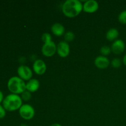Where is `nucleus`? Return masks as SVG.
Masks as SVG:
<instances>
[{
    "mask_svg": "<svg viewBox=\"0 0 126 126\" xmlns=\"http://www.w3.org/2000/svg\"><path fill=\"white\" fill-rule=\"evenodd\" d=\"M62 12L66 17H77L83 11V4L79 0H67L62 5Z\"/></svg>",
    "mask_w": 126,
    "mask_h": 126,
    "instance_id": "1",
    "label": "nucleus"
},
{
    "mask_svg": "<svg viewBox=\"0 0 126 126\" xmlns=\"http://www.w3.org/2000/svg\"><path fill=\"white\" fill-rule=\"evenodd\" d=\"M23 100L19 95L11 94L4 98L2 106L6 111H14L20 108L23 105Z\"/></svg>",
    "mask_w": 126,
    "mask_h": 126,
    "instance_id": "2",
    "label": "nucleus"
},
{
    "mask_svg": "<svg viewBox=\"0 0 126 126\" xmlns=\"http://www.w3.org/2000/svg\"><path fill=\"white\" fill-rule=\"evenodd\" d=\"M7 88L14 94H22L26 91V83L25 81L18 76H12L7 81Z\"/></svg>",
    "mask_w": 126,
    "mask_h": 126,
    "instance_id": "3",
    "label": "nucleus"
},
{
    "mask_svg": "<svg viewBox=\"0 0 126 126\" xmlns=\"http://www.w3.org/2000/svg\"><path fill=\"white\" fill-rule=\"evenodd\" d=\"M21 118L25 120H31L35 115V110L32 105L29 104H23L18 110Z\"/></svg>",
    "mask_w": 126,
    "mask_h": 126,
    "instance_id": "4",
    "label": "nucleus"
},
{
    "mask_svg": "<svg viewBox=\"0 0 126 126\" xmlns=\"http://www.w3.org/2000/svg\"><path fill=\"white\" fill-rule=\"evenodd\" d=\"M17 74L18 77L23 81H29L33 77V71L28 66L22 65L17 68Z\"/></svg>",
    "mask_w": 126,
    "mask_h": 126,
    "instance_id": "5",
    "label": "nucleus"
},
{
    "mask_svg": "<svg viewBox=\"0 0 126 126\" xmlns=\"http://www.w3.org/2000/svg\"><path fill=\"white\" fill-rule=\"evenodd\" d=\"M41 52L44 56L50 57L57 52V45L54 41L44 43L41 48Z\"/></svg>",
    "mask_w": 126,
    "mask_h": 126,
    "instance_id": "6",
    "label": "nucleus"
},
{
    "mask_svg": "<svg viewBox=\"0 0 126 126\" xmlns=\"http://www.w3.org/2000/svg\"><path fill=\"white\" fill-rule=\"evenodd\" d=\"M70 52V47L68 43L65 41L60 42L57 46V53L62 58L68 57Z\"/></svg>",
    "mask_w": 126,
    "mask_h": 126,
    "instance_id": "7",
    "label": "nucleus"
},
{
    "mask_svg": "<svg viewBox=\"0 0 126 126\" xmlns=\"http://www.w3.org/2000/svg\"><path fill=\"white\" fill-rule=\"evenodd\" d=\"M33 70L36 75H44L47 70L46 64L41 59H37L33 63Z\"/></svg>",
    "mask_w": 126,
    "mask_h": 126,
    "instance_id": "8",
    "label": "nucleus"
},
{
    "mask_svg": "<svg viewBox=\"0 0 126 126\" xmlns=\"http://www.w3.org/2000/svg\"><path fill=\"white\" fill-rule=\"evenodd\" d=\"M99 8L98 2L95 0H88L83 4V11L87 13L92 14L97 12Z\"/></svg>",
    "mask_w": 126,
    "mask_h": 126,
    "instance_id": "9",
    "label": "nucleus"
},
{
    "mask_svg": "<svg viewBox=\"0 0 126 126\" xmlns=\"http://www.w3.org/2000/svg\"><path fill=\"white\" fill-rule=\"evenodd\" d=\"M125 48V43L121 39H116L114 41L111 46V51L116 55L121 54L124 51Z\"/></svg>",
    "mask_w": 126,
    "mask_h": 126,
    "instance_id": "10",
    "label": "nucleus"
},
{
    "mask_svg": "<svg viewBox=\"0 0 126 126\" xmlns=\"http://www.w3.org/2000/svg\"><path fill=\"white\" fill-rule=\"evenodd\" d=\"M94 63L96 67L98 68L106 69L109 66L110 62L107 57L100 55V56H98L95 58Z\"/></svg>",
    "mask_w": 126,
    "mask_h": 126,
    "instance_id": "11",
    "label": "nucleus"
},
{
    "mask_svg": "<svg viewBox=\"0 0 126 126\" xmlns=\"http://www.w3.org/2000/svg\"><path fill=\"white\" fill-rule=\"evenodd\" d=\"M40 87V82L36 79H31L26 83V90L31 93L36 92Z\"/></svg>",
    "mask_w": 126,
    "mask_h": 126,
    "instance_id": "12",
    "label": "nucleus"
},
{
    "mask_svg": "<svg viewBox=\"0 0 126 126\" xmlns=\"http://www.w3.org/2000/svg\"><path fill=\"white\" fill-rule=\"evenodd\" d=\"M65 27L60 23H55L52 25L51 32L56 36H62L65 34Z\"/></svg>",
    "mask_w": 126,
    "mask_h": 126,
    "instance_id": "13",
    "label": "nucleus"
},
{
    "mask_svg": "<svg viewBox=\"0 0 126 126\" xmlns=\"http://www.w3.org/2000/svg\"><path fill=\"white\" fill-rule=\"evenodd\" d=\"M119 31L115 28H110L106 34V38L110 41H114L119 36Z\"/></svg>",
    "mask_w": 126,
    "mask_h": 126,
    "instance_id": "14",
    "label": "nucleus"
},
{
    "mask_svg": "<svg viewBox=\"0 0 126 126\" xmlns=\"http://www.w3.org/2000/svg\"><path fill=\"white\" fill-rule=\"evenodd\" d=\"M100 54H102L103 56L106 57L107 56V55H109L112 51L110 47L107 46H104L100 48Z\"/></svg>",
    "mask_w": 126,
    "mask_h": 126,
    "instance_id": "15",
    "label": "nucleus"
},
{
    "mask_svg": "<svg viewBox=\"0 0 126 126\" xmlns=\"http://www.w3.org/2000/svg\"><path fill=\"white\" fill-rule=\"evenodd\" d=\"M75 35L72 32H68L64 34V38L66 42H71L75 39Z\"/></svg>",
    "mask_w": 126,
    "mask_h": 126,
    "instance_id": "16",
    "label": "nucleus"
},
{
    "mask_svg": "<svg viewBox=\"0 0 126 126\" xmlns=\"http://www.w3.org/2000/svg\"><path fill=\"white\" fill-rule=\"evenodd\" d=\"M21 98H22V100H24L25 102H28V101L30 100L31 98H32V93L30 92L29 91H27L26 90L25 92H23V93L21 94Z\"/></svg>",
    "mask_w": 126,
    "mask_h": 126,
    "instance_id": "17",
    "label": "nucleus"
},
{
    "mask_svg": "<svg viewBox=\"0 0 126 126\" xmlns=\"http://www.w3.org/2000/svg\"><path fill=\"white\" fill-rule=\"evenodd\" d=\"M122 63H123V61H121L120 59L115 58V59H114L111 61V65L114 68H119L122 65Z\"/></svg>",
    "mask_w": 126,
    "mask_h": 126,
    "instance_id": "18",
    "label": "nucleus"
},
{
    "mask_svg": "<svg viewBox=\"0 0 126 126\" xmlns=\"http://www.w3.org/2000/svg\"><path fill=\"white\" fill-rule=\"evenodd\" d=\"M118 20L121 24H126V10L123 11L118 16Z\"/></svg>",
    "mask_w": 126,
    "mask_h": 126,
    "instance_id": "19",
    "label": "nucleus"
},
{
    "mask_svg": "<svg viewBox=\"0 0 126 126\" xmlns=\"http://www.w3.org/2000/svg\"><path fill=\"white\" fill-rule=\"evenodd\" d=\"M41 39L43 41V42L44 43H49V42L52 41V36L50 35V34L48 33H43V35L41 36Z\"/></svg>",
    "mask_w": 126,
    "mask_h": 126,
    "instance_id": "20",
    "label": "nucleus"
},
{
    "mask_svg": "<svg viewBox=\"0 0 126 126\" xmlns=\"http://www.w3.org/2000/svg\"><path fill=\"white\" fill-rule=\"evenodd\" d=\"M6 115V110L3 106L0 105V119H3Z\"/></svg>",
    "mask_w": 126,
    "mask_h": 126,
    "instance_id": "21",
    "label": "nucleus"
},
{
    "mask_svg": "<svg viewBox=\"0 0 126 126\" xmlns=\"http://www.w3.org/2000/svg\"><path fill=\"white\" fill-rule=\"evenodd\" d=\"M4 95H3V93H2V92L1 91H0V105H1V103H2V102H3L4 100Z\"/></svg>",
    "mask_w": 126,
    "mask_h": 126,
    "instance_id": "22",
    "label": "nucleus"
},
{
    "mask_svg": "<svg viewBox=\"0 0 126 126\" xmlns=\"http://www.w3.org/2000/svg\"><path fill=\"white\" fill-rule=\"evenodd\" d=\"M123 63L124 65H126V54H125V55H124V57H123Z\"/></svg>",
    "mask_w": 126,
    "mask_h": 126,
    "instance_id": "23",
    "label": "nucleus"
},
{
    "mask_svg": "<svg viewBox=\"0 0 126 126\" xmlns=\"http://www.w3.org/2000/svg\"><path fill=\"white\" fill-rule=\"evenodd\" d=\"M50 126H62L61 124H59V123H54V124H51Z\"/></svg>",
    "mask_w": 126,
    "mask_h": 126,
    "instance_id": "24",
    "label": "nucleus"
},
{
    "mask_svg": "<svg viewBox=\"0 0 126 126\" xmlns=\"http://www.w3.org/2000/svg\"><path fill=\"white\" fill-rule=\"evenodd\" d=\"M20 126H27V124H21V125H20Z\"/></svg>",
    "mask_w": 126,
    "mask_h": 126,
    "instance_id": "25",
    "label": "nucleus"
}]
</instances>
